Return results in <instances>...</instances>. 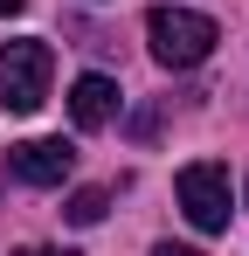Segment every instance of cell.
<instances>
[{
	"mask_svg": "<svg viewBox=\"0 0 249 256\" xmlns=\"http://www.w3.org/2000/svg\"><path fill=\"white\" fill-rule=\"evenodd\" d=\"M21 7H28V0H0V14H21Z\"/></svg>",
	"mask_w": 249,
	"mask_h": 256,
	"instance_id": "cell-9",
	"label": "cell"
},
{
	"mask_svg": "<svg viewBox=\"0 0 249 256\" xmlns=\"http://www.w3.org/2000/svg\"><path fill=\"white\" fill-rule=\"evenodd\" d=\"M70 166H76L70 138H21V146H7V173L28 180V187H62Z\"/></svg>",
	"mask_w": 249,
	"mask_h": 256,
	"instance_id": "cell-4",
	"label": "cell"
},
{
	"mask_svg": "<svg viewBox=\"0 0 249 256\" xmlns=\"http://www.w3.org/2000/svg\"><path fill=\"white\" fill-rule=\"evenodd\" d=\"M14 256H70V250H42V242H28V250H14Z\"/></svg>",
	"mask_w": 249,
	"mask_h": 256,
	"instance_id": "cell-8",
	"label": "cell"
},
{
	"mask_svg": "<svg viewBox=\"0 0 249 256\" xmlns=\"http://www.w3.org/2000/svg\"><path fill=\"white\" fill-rule=\"evenodd\" d=\"M152 256H201V250H187V242H160Z\"/></svg>",
	"mask_w": 249,
	"mask_h": 256,
	"instance_id": "cell-7",
	"label": "cell"
},
{
	"mask_svg": "<svg viewBox=\"0 0 249 256\" xmlns=\"http://www.w3.org/2000/svg\"><path fill=\"white\" fill-rule=\"evenodd\" d=\"M70 118H76L83 132H104L111 118H118V84H111V76H97V70L76 76V84H70Z\"/></svg>",
	"mask_w": 249,
	"mask_h": 256,
	"instance_id": "cell-5",
	"label": "cell"
},
{
	"mask_svg": "<svg viewBox=\"0 0 249 256\" xmlns=\"http://www.w3.org/2000/svg\"><path fill=\"white\" fill-rule=\"evenodd\" d=\"M70 222H76V228H97V222H104V214H111V194H104V187H76V194H70Z\"/></svg>",
	"mask_w": 249,
	"mask_h": 256,
	"instance_id": "cell-6",
	"label": "cell"
},
{
	"mask_svg": "<svg viewBox=\"0 0 249 256\" xmlns=\"http://www.w3.org/2000/svg\"><path fill=\"white\" fill-rule=\"evenodd\" d=\"M180 208H187V222L201 228V236H222L228 228V214H236V201H228V173L214 166V160H194V166H180Z\"/></svg>",
	"mask_w": 249,
	"mask_h": 256,
	"instance_id": "cell-3",
	"label": "cell"
},
{
	"mask_svg": "<svg viewBox=\"0 0 249 256\" xmlns=\"http://www.w3.org/2000/svg\"><path fill=\"white\" fill-rule=\"evenodd\" d=\"M146 42H152V56H160L166 70H194V62H208V56H214L222 28H214L208 14H194V7L160 0V7L146 14Z\"/></svg>",
	"mask_w": 249,
	"mask_h": 256,
	"instance_id": "cell-1",
	"label": "cell"
},
{
	"mask_svg": "<svg viewBox=\"0 0 249 256\" xmlns=\"http://www.w3.org/2000/svg\"><path fill=\"white\" fill-rule=\"evenodd\" d=\"M242 201H249V187H242Z\"/></svg>",
	"mask_w": 249,
	"mask_h": 256,
	"instance_id": "cell-10",
	"label": "cell"
},
{
	"mask_svg": "<svg viewBox=\"0 0 249 256\" xmlns=\"http://www.w3.org/2000/svg\"><path fill=\"white\" fill-rule=\"evenodd\" d=\"M48 76H56V48L48 42H0V111L28 118L48 104Z\"/></svg>",
	"mask_w": 249,
	"mask_h": 256,
	"instance_id": "cell-2",
	"label": "cell"
}]
</instances>
